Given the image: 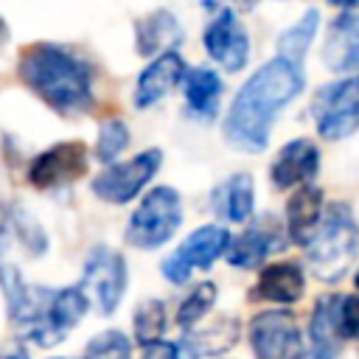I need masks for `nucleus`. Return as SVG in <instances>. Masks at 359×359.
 I'll use <instances>...</instances> for the list:
<instances>
[{"instance_id": "nucleus-1", "label": "nucleus", "mask_w": 359, "mask_h": 359, "mask_svg": "<svg viewBox=\"0 0 359 359\" xmlns=\"http://www.w3.org/2000/svg\"><path fill=\"white\" fill-rule=\"evenodd\" d=\"M300 90H303L300 65L275 56L272 62L258 67L233 98L222 126L224 140L241 151H252V154L264 151L280 107H286Z\"/></svg>"}, {"instance_id": "nucleus-2", "label": "nucleus", "mask_w": 359, "mask_h": 359, "mask_svg": "<svg viewBox=\"0 0 359 359\" xmlns=\"http://www.w3.org/2000/svg\"><path fill=\"white\" fill-rule=\"evenodd\" d=\"M20 79L56 112L79 115L93 104L90 67L67 48L36 42L20 53Z\"/></svg>"}, {"instance_id": "nucleus-3", "label": "nucleus", "mask_w": 359, "mask_h": 359, "mask_svg": "<svg viewBox=\"0 0 359 359\" xmlns=\"http://www.w3.org/2000/svg\"><path fill=\"white\" fill-rule=\"evenodd\" d=\"M356 250H359V230L351 216V208H345L342 202L328 205L314 238L306 244L311 272L325 283H337L353 264Z\"/></svg>"}, {"instance_id": "nucleus-4", "label": "nucleus", "mask_w": 359, "mask_h": 359, "mask_svg": "<svg viewBox=\"0 0 359 359\" xmlns=\"http://www.w3.org/2000/svg\"><path fill=\"white\" fill-rule=\"evenodd\" d=\"M0 280H3L6 303H8V317L17 334L39 348H50L62 342V334L53 328V320H50L53 292L25 286L17 269H0Z\"/></svg>"}, {"instance_id": "nucleus-5", "label": "nucleus", "mask_w": 359, "mask_h": 359, "mask_svg": "<svg viewBox=\"0 0 359 359\" xmlns=\"http://www.w3.org/2000/svg\"><path fill=\"white\" fill-rule=\"evenodd\" d=\"M180 222H182L180 194L168 185L151 188L129 219L126 241L137 250H154L177 233Z\"/></svg>"}, {"instance_id": "nucleus-6", "label": "nucleus", "mask_w": 359, "mask_h": 359, "mask_svg": "<svg viewBox=\"0 0 359 359\" xmlns=\"http://www.w3.org/2000/svg\"><path fill=\"white\" fill-rule=\"evenodd\" d=\"M311 112L317 121V132L325 140L353 135L359 126V76L320 87L311 101Z\"/></svg>"}, {"instance_id": "nucleus-7", "label": "nucleus", "mask_w": 359, "mask_h": 359, "mask_svg": "<svg viewBox=\"0 0 359 359\" xmlns=\"http://www.w3.org/2000/svg\"><path fill=\"white\" fill-rule=\"evenodd\" d=\"M81 289L84 294L93 300L98 314H112L123 297L126 289V261L121 252H115L112 247H95L87 255L84 264V278H81Z\"/></svg>"}, {"instance_id": "nucleus-8", "label": "nucleus", "mask_w": 359, "mask_h": 359, "mask_svg": "<svg viewBox=\"0 0 359 359\" xmlns=\"http://www.w3.org/2000/svg\"><path fill=\"white\" fill-rule=\"evenodd\" d=\"M230 247V233L219 224H205L194 230L165 261H163V275L171 283H185L194 269H208L219 255H224Z\"/></svg>"}, {"instance_id": "nucleus-9", "label": "nucleus", "mask_w": 359, "mask_h": 359, "mask_svg": "<svg viewBox=\"0 0 359 359\" xmlns=\"http://www.w3.org/2000/svg\"><path fill=\"white\" fill-rule=\"evenodd\" d=\"M311 339L320 353L337 351L345 339H359V297L328 294L320 297L311 314Z\"/></svg>"}, {"instance_id": "nucleus-10", "label": "nucleus", "mask_w": 359, "mask_h": 359, "mask_svg": "<svg viewBox=\"0 0 359 359\" xmlns=\"http://www.w3.org/2000/svg\"><path fill=\"white\" fill-rule=\"evenodd\" d=\"M160 149H149L135 154L126 163H112L107 171H101L93 180V194L109 205H123L129 199H135L140 194V188L154 177V171L160 168Z\"/></svg>"}, {"instance_id": "nucleus-11", "label": "nucleus", "mask_w": 359, "mask_h": 359, "mask_svg": "<svg viewBox=\"0 0 359 359\" xmlns=\"http://www.w3.org/2000/svg\"><path fill=\"white\" fill-rule=\"evenodd\" d=\"M250 345L255 359H300V328L292 311H261L250 323Z\"/></svg>"}, {"instance_id": "nucleus-12", "label": "nucleus", "mask_w": 359, "mask_h": 359, "mask_svg": "<svg viewBox=\"0 0 359 359\" xmlns=\"http://www.w3.org/2000/svg\"><path fill=\"white\" fill-rule=\"evenodd\" d=\"M84 171H87V146L81 140H67L34 157L28 168V182L34 188H56L79 180Z\"/></svg>"}, {"instance_id": "nucleus-13", "label": "nucleus", "mask_w": 359, "mask_h": 359, "mask_svg": "<svg viewBox=\"0 0 359 359\" xmlns=\"http://www.w3.org/2000/svg\"><path fill=\"white\" fill-rule=\"evenodd\" d=\"M205 50L219 67H224L230 73L244 67L247 53H250V42H247V31L241 28V22L236 20V14L230 8H222L208 22V28H205Z\"/></svg>"}, {"instance_id": "nucleus-14", "label": "nucleus", "mask_w": 359, "mask_h": 359, "mask_svg": "<svg viewBox=\"0 0 359 359\" xmlns=\"http://www.w3.org/2000/svg\"><path fill=\"white\" fill-rule=\"evenodd\" d=\"M283 244L280 238V227L272 222V216H264L261 224L255 222L252 227H247L241 236H236L227 247V261L238 269H255L272 250H278Z\"/></svg>"}, {"instance_id": "nucleus-15", "label": "nucleus", "mask_w": 359, "mask_h": 359, "mask_svg": "<svg viewBox=\"0 0 359 359\" xmlns=\"http://www.w3.org/2000/svg\"><path fill=\"white\" fill-rule=\"evenodd\" d=\"M323 62L334 73L359 67V14L342 11L328 25L325 45H323Z\"/></svg>"}, {"instance_id": "nucleus-16", "label": "nucleus", "mask_w": 359, "mask_h": 359, "mask_svg": "<svg viewBox=\"0 0 359 359\" xmlns=\"http://www.w3.org/2000/svg\"><path fill=\"white\" fill-rule=\"evenodd\" d=\"M317 165H320L317 146L306 137L292 140L278 151V157L272 163V182L278 188H289V185H297V182L306 185L317 174Z\"/></svg>"}, {"instance_id": "nucleus-17", "label": "nucleus", "mask_w": 359, "mask_h": 359, "mask_svg": "<svg viewBox=\"0 0 359 359\" xmlns=\"http://www.w3.org/2000/svg\"><path fill=\"white\" fill-rule=\"evenodd\" d=\"M185 73V65L182 59L168 50V53H160L137 79V90H135V104L143 109V107H151L157 104L160 98H165L182 79Z\"/></svg>"}, {"instance_id": "nucleus-18", "label": "nucleus", "mask_w": 359, "mask_h": 359, "mask_svg": "<svg viewBox=\"0 0 359 359\" xmlns=\"http://www.w3.org/2000/svg\"><path fill=\"white\" fill-rule=\"evenodd\" d=\"M323 191L314 185H303L286 205V230L294 244H309L323 222Z\"/></svg>"}, {"instance_id": "nucleus-19", "label": "nucleus", "mask_w": 359, "mask_h": 359, "mask_svg": "<svg viewBox=\"0 0 359 359\" xmlns=\"http://www.w3.org/2000/svg\"><path fill=\"white\" fill-rule=\"evenodd\" d=\"M303 289H306L303 269L294 261H280V264H269L261 269L252 294L261 300H272V303H294L303 297Z\"/></svg>"}, {"instance_id": "nucleus-20", "label": "nucleus", "mask_w": 359, "mask_h": 359, "mask_svg": "<svg viewBox=\"0 0 359 359\" xmlns=\"http://www.w3.org/2000/svg\"><path fill=\"white\" fill-rule=\"evenodd\" d=\"M210 205L219 216L230 222H247L252 213V180L250 174H233L213 188Z\"/></svg>"}, {"instance_id": "nucleus-21", "label": "nucleus", "mask_w": 359, "mask_h": 359, "mask_svg": "<svg viewBox=\"0 0 359 359\" xmlns=\"http://www.w3.org/2000/svg\"><path fill=\"white\" fill-rule=\"evenodd\" d=\"M219 98H222V79L210 70V67H191L185 76V101L188 109L208 121L216 115L219 109Z\"/></svg>"}, {"instance_id": "nucleus-22", "label": "nucleus", "mask_w": 359, "mask_h": 359, "mask_svg": "<svg viewBox=\"0 0 359 359\" xmlns=\"http://www.w3.org/2000/svg\"><path fill=\"white\" fill-rule=\"evenodd\" d=\"M180 39H182V31H180L174 14L165 11V8L149 14L137 25V53H143V56H151V53H157L163 48H171ZM163 53H168V50H163Z\"/></svg>"}, {"instance_id": "nucleus-23", "label": "nucleus", "mask_w": 359, "mask_h": 359, "mask_svg": "<svg viewBox=\"0 0 359 359\" xmlns=\"http://www.w3.org/2000/svg\"><path fill=\"white\" fill-rule=\"evenodd\" d=\"M317 22H320V11L317 8H309L289 31H283L278 36V56L300 65L303 56H306V50H309V45H311V39H314Z\"/></svg>"}, {"instance_id": "nucleus-24", "label": "nucleus", "mask_w": 359, "mask_h": 359, "mask_svg": "<svg viewBox=\"0 0 359 359\" xmlns=\"http://www.w3.org/2000/svg\"><path fill=\"white\" fill-rule=\"evenodd\" d=\"M87 311V294L84 289L79 286H67L62 292H53V300H50V320H53V328L65 337Z\"/></svg>"}, {"instance_id": "nucleus-25", "label": "nucleus", "mask_w": 359, "mask_h": 359, "mask_svg": "<svg viewBox=\"0 0 359 359\" xmlns=\"http://www.w3.org/2000/svg\"><path fill=\"white\" fill-rule=\"evenodd\" d=\"M165 328V306L160 300H143L135 311V337L140 345L157 342Z\"/></svg>"}, {"instance_id": "nucleus-26", "label": "nucleus", "mask_w": 359, "mask_h": 359, "mask_svg": "<svg viewBox=\"0 0 359 359\" xmlns=\"http://www.w3.org/2000/svg\"><path fill=\"white\" fill-rule=\"evenodd\" d=\"M213 300H216V286H213V283H199V286L182 300V306H180V311H177V323H180L182 328L194 325L196 320H202V317L210 311Z\"/></svg>"}, {"instance_id": "nucleus-27", "label": "nucleus", "mask_w": 359, "mask_h": 359, "mask_svg": "<svg viewBox=\"0 0 359 359\" xmlns=\"http://www.w3.org/2000/svg\"><path fill=\"white\" fill-rule=\"evenodd\" d=\"M126 143H129V129H126V123L112 118V121H107V123L101 126V132H98L95 157H98L101 163H112V160L126 149Z\"/></svg>"}, {"instance_id": "nucleus-28", "label": "nucleus", "mask_w": 359, "mask_h": 359, "mask_svg": "<svg viewBox=\"0 0 359 359\" xmlns=\"http://www.w3.org/2000/svg\"><path fill=\"white\" fill-rule=\"evenodd\" d=\"M87 359H132L129 339L121 331H104L87 342Z\"/></svg>"}, {"instance_id": "nucleus-29", "label": "nucleus", "mask_w": 359, "mask_h": 359, "mask_svg": "<svg viewBox=\"0 0 359 359\" xmlns=\"http://www.w3.org/2000/svg\"><path fill=\"white\" fill-rule=\"evenodd\" d=\"M14 230H17V236L22 238V244L31 250V252H45V233L39 230V224L31 219V216H25L22 210H17L14 213Z\"/></svg>"}, {"instance_id": "nucleus-30", "label": "nucleus", "mask_w": 359, "mask_h": 359, "mask_svg": "<svg viewBox=\"0 0 359 359\" xmlns=\"http://www.w3.org/2000/svg\"><path fill=\"white\" fill-rule=\"evenodd\" d=\"M143 359H182V356H180V348L177 345L157 339V342L143 345Z\"/></svg>"}, {"instance_id": "nucleus-31", "label": "nucleus", "mask_w": 359, "mask_h": 359, "mask_svg": "<svg viewBox=\"0 0 359 359\" xmlns=\"http://www.w3.org/2000/svg\"><path fill=\"white\" fill-rule=\"evenodd\" d=\"M0 359H28V351L25 348H8Z\"/></svg>"}, {"instance_id": "nucleus-32", "label": "nucleus", "mask_w": 359, "mask_h": 359, "mask_svg": "<svg viewBox=\"0 0 359 359\" xmlns=\"http://www.w3.org/2000/svg\"><path fill=\"white\" fill-rule=\"evenodd\" d=\"M328 3H334V6H339V8H345V11H351V8L359 6V0H328Z\"/></svg>"}, {"instance_id": "nucleus-33", "label": "nucleus", "mask_w": 359, "mask_h": 359, "mask_svg": "<svg viewBox=\"0 0 359 359\" xmlns=\"http://www.w3.org/2000/svg\"><path fill=\"white\" fill-rule=\"evenodd\" d=\"M6 36H8V28H6V22H3V17H0V45L6 42Z\"/></svg>"}, {"instance_id": "nucleus-34", "label": "nucleus", "mask_w": 359, "mask_h": 359, "mask_svg": "<svg viewBox=\"0 0 359 359\" xmlns=\"http://www.w3.org/2000/svg\"><path fill=\"white\" fill-rule=\"evenodd\" d=\"M236 3H238V6H244V8H250V6L255 3V0H236Z\"/></svg>"}, {"instance_id": "nucleus-35", "label": "nucleus", "mask_w": 359, "mask_h": 359, "mask_svg": "<svg viewBox=\"0 0 359 359\" xmlns=\"http://www.w3.org/2000/svg\"><path fill=\"white\" fill-rule=\"evenodd\" d=\"M309 359H328V353H320V351H317V353H311Z\"/></svg>"}, {"instance_id": "nucleus-36", "label": "nucleus", "mask_w": 359, "mask_h": 359, "mask_svg": "<svg viewBox=\"0 0 359 359\" xmlns=\"http://www.w3.org/2000/svg\"><path fill=\"white\" fill-rule=\"evenodd\" d=\"M353 283H356V289H359V272H356V280H353Z\"/></svg>"}]
</instances>
